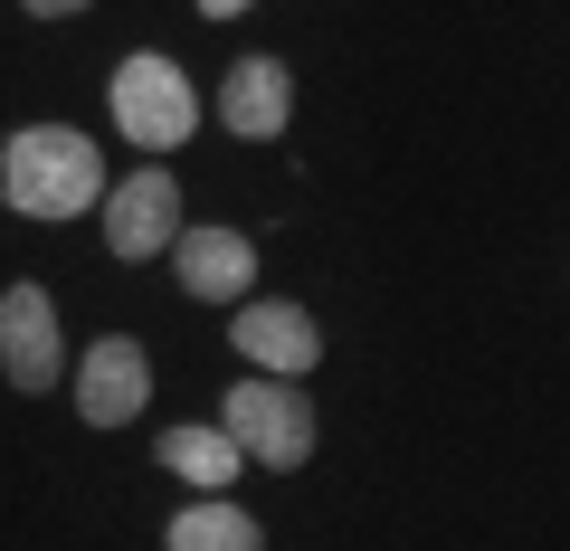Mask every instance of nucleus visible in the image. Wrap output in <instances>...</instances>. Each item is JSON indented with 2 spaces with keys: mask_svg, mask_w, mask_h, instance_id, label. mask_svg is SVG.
Instances as JSON below:
<instances>
[{
  "mask_svg": "<svg viewBox=\"0 0 570 551\" xmlns=\"http://www.w3.org/2000/svg\"><path fill=\"white\" fill-rule=\"evenodd\" d=\"M228 333H238V352H247V362H266L276 381H295V371L324 362V333H314L295 305H247V314H228Z\"/></svg>",
  "mask_w": 570,
  "mask_h": 551,
  "instance_id": "0eeeda50",
  "label": "nucleus"
},
{
  "mask_svg": "<svg viewBox=\"0 0 570 551\" xmlns=\"http://www.w3.org/2000/svg\"><path fill=\"white\" fill-rule=\"evenodd\" d=\"M29 10H39V20H77L86 0H29Z\"/></svg>",
  "mask_w": 570,
  "mask_h": 551,
  "instance_id": "f8f14e48",
  "label": "nucleus"
},
{
  "mask_svg": "<svg viewBox=\"0 0 570 551\" xmlns=\"http://www.w3.org/2000/svg\"><path fill=\"white\" fill-rule=\"evenodd\" d=\"M163 466L190 475V485H228V475L247 466V447H238L228 429H171V437H163Z\"/></svg>",
  "mask_w": 570,
  "mask_h": 551,
  "instance_id": "9d476101",
  "label": "nucleus"
},
{
  "mask_svg": "<svg viewBox=\"0 0 570 551\" xmlns=\"http://www.w3.org/2000/svg\"><path fill=\"white\" fill-rule=\"evenodd\" d=\"M219 429L247 447V466H305V456H314V409H305V390H276V381L228 390Z\"/></svg>",
  "mask_w": 570,
  "mask_h": 551,
  "instance_id": "7ed1b4c3",
  "label": "nucleus"
},
{
  "mask_svg": "<svg viewBox=\"0 0 570 551\" xmlns=\"http://www.w3.org/2000/svg\"><path fill=\"white\" fill-rule=\"evenodd\" d=\"M0 190H10L20 219H77V209L105 200V163H96V144H86L77 124H29L0 152Z\"/></svg>",
  "mask_w": 570,
  "mask_h": 551,
  "instance_id": "f257e3e1",
  "label": "nucleus"
},
{
  "mask_svg": "<svg viewBox=\"0 0 570 551\" xmlns=\"http://www.w3.org/2000/svg\"><path fill=\"white\" fill-rule=\"evenodd\" d=\"M181 238V190H171V171H134V181H115V200H105V247L115 257H153V247Z\"/></svg>",
  "mask_w": 570,
  "mask_h": 551,
  "instance_id": "20e7f679",
  "label": "nucleus"
},
{
  "mask_svg": "<svg viewBox=\"0 0 570 551\" xmlns=\"http://www.w3.org/2000/svg\"><path fill=\"white\" fill-rule=\"evenodd\" d=\"M0 371H10V390H48L58 381V314H48L39 286L0 295Z\"/></svg>",
  "mask_w": 570,
  "mask_h": 551,
  "instance_id": "423d86ee",
  "label": "nucleus"
},
{
  "mask_svg": "<svg viewBox=\"0 0 570 551\" xmlns=\"http://www.w3.org/2000/svg\"><path fill=\"white\" fill-rule=\"evenodd\" d=\"M247 276H257V247H247V238H228V228H190V238H181V286H190V295L238 305Z\"/></svg>",
  "mask_w": 570,
  "mask_h": 551,
  "instance_id": "6e6552de",
  "label": "nucleus"
},
{
  "mask_svg": "<svg viewBox=\"0 0 570 551\" xmlns=\"http://www.w3.org/2000/svg\"><path fill=\"white\" fill-rule=\"evenodd\" d=\"M200 10H209V20H238V10H247V0H200Z\"/></svg>",
  "mask_w": 570,
  "mask_h": 551,
  "instance_id": "ddd939ff",
  "label": "nucleus"
},
{
  "mask_svg": "<svg viewBox=\"0 0 570 551\" xmlns=\"http://www.w3.org/2000/svg\"><path fill=\"white\" fill-rule=\"evenodd\" d=\"M163 542H171V551H257V523H247L238 504H190Z\"/></svg>",
  "mask_w": 570,
  "mask_h": 551,
  "instance_id": "9b49d317",
  "label": "nucleus"
},
{
  "mask_svg": "<svg viewBox=\"0 0 570 551\" xmlns=\"http://www.w3.org/2000/svg\"><path fill=\"white\" fill-rule=\"evenodd\" d=\"M105 96H115V124L134 134L142 152H171V144H190V124H200V105H190V77H181L171 58H153V48H142V58H124Z\"/></svg>",
  "mask_w": 570,
  "mask_h": 551,
  "instance_id": "f03ea898",
  "label": "nucleus"
},
{
  "mask_svg": "<svg viewBox=\"0 0 570 551\" xmlns=\"http://www.w3.org/2000/svg\"><path fill=\"white\" fill-rule=\"evenodd\" d=\"M219 115H228V134H247V144L276 134V124H285V67H276V58H238V67H228Z\"/></svg>",
  "mask_w": 570,
  "mask_h": 551,
  "instance_id": "1a4fd4ad",
  "label": "nucleus"
},
{
  "mask_svg": "<svg viewBox=\"0 0 570 551\" xmlns=\"http://www.w3.org/2000/svg\"><path fill=\"white\" fill-rule=\"evenodd\" d=\"M142 400H153V362H142V343L105 333V343L77 362V409L96 419V429H124V419H134Z\"/></svg>",
  "mask_w": 570,
  "mask_h": 551,
  "instance_id": "39448f33",
  "label": "nucleus"
}]
</instances>
